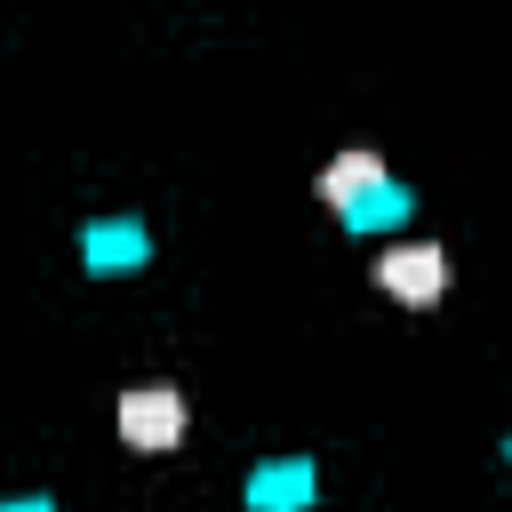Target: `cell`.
Wrapping results in <instances>:
<instances>
[{
	"label": "cell",
	"mask_w": 512,
	"mask_h": 512,
	"mask_svg": "<svg viewBox=\"0 0 512 512\" xmlns=\"http://www.w3.org/2000/svg\"><path fill=\"white\" fill-rule=\"evenodd\" d=\"M120 440L144 448V456H168V448L184 440V392H176V384H136V392L120 400Z\"/></svg>",
	"instance_id": "6da1fadb"
},
{
	"label": "cell",
	"mask_w": 512,
	"mask_h": 512,
	"mask_svg": "<svg viewBox=\"0 0 512 512\" xmlns=\"http://www.w3.org/2000/svg\"><path fill=\"white\" fill-rule=\"evenodd\" d=\"M376 288L400 296V304H432V296L448 288V248H432V240L384 248V256H376Z\"/></svg>",
	"instance_id": "7a4b0ae2"
},
{
	"label": "cell",
	"mask_w": 512,
	"mask_h": 512,
	"mask_svg": "<svg viewBox=\"0 0 512 512\" xmlns=\"http://www.w3.org/2000/svg\"><path fill=\"white\" fill-rule=\"evenodd\" d=\"M304 504H312V464L304 456H280V464L248 472V512H304Z\"/></svg>",
	"instance_id": "3957f363"
},
{
	"label": "cell",
	"mask_w": 512,
	"mask_h": 512,
	"mask_svg": "<svg viewBox=\"0 0 512 512\" xmlns=\"http://www.w3.org/2000/svg\"><path fill=\"white\" fill-rule=\"evenodd\" d=\"M376 184H384V160H376V152H336V160L320 168V200H328L336 216H344L360 192H376Z\"/></svg>",
	"instance_id": "277c9868"
},
{
	"label": "cell",
	"mask_w": 512,
	"mask_h": 512,
	"mask_svg": "<svg viewBox=\"0 0 512 512\" xmlns=\"http://www.w3.org/2000/svg\"><path fill=\"white\" fill-rule=\"evenodd\" d=\"M80 256H88L96 272H136V264H144V224H128V216H120V224H88V232H80Z\"/></svg>",
	"instance_id": "5b68a950"
},
{
	"label": "cell",
	"mask_w": 512,
	"mask_h": 512,
	"mask_svg": "<svg viewBox=\"0 0 512 512\" xmlns=\"http://www.w3.org/2000/svg\"><path fill=\"white\" fill-rule=\"evenodd\" d=\"M400 216H408V192H400L392 176H384L376 192H360V200L344 208V224H352V232H368V224H400Z\"/></svg>",
	"instance_id": "8992f818"
},
{
	"label": "cell",
	"mask_w": 512,
	"mask_h": 512,
	"mask_svg": "<svg viewBox=\"0 0 512 512\" xmlns=\"http://www.w3.org/2000/svg\"><path fill=\"white\" fill-rule=\"evenodd\" d=\"M0 512H56L48 496H16V504H0Z\"/></svg>",
	"instance_id": "52a82bcc"
},
{
	"label": "cell",
	"mask_w": 512,
	"mask_h": 512,
	"mask_svg": "<svg viewBox=\"0 0 512 512\" xmlns=\"http://www.w3.org/2000/svg\"><path fill=\"white\" fill-rule=\"evenodd\" d=\"M504 448H512V440H504Z\"/></svg>",
	"instance_id": "ba28073f"
}]
</instances>
